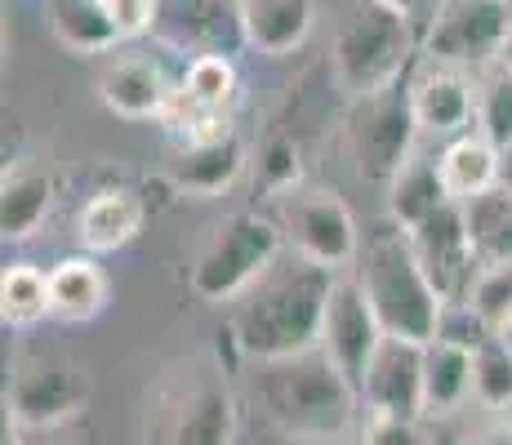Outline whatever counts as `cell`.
<instances>
[{
	"mask_svg": "<svg viewBox=\"0 0 512 445\" xmlns=\"http://www.w3.org/2000/svg\"><path fill=\"white\" fill-rule=\"evenodd\" d=\"M464 205V223L472 236V250L481 263H504L512 259V192L508 187H486Z\"/></svg>",
	"mask_w": 512,
	"mask_h": 445,
	"instance_id": "obj_22",
	"label": "cell"
},
{
	"mask_svg": "<svg viewBox=\"0 0 512 445\" xmlns=\"http://www.w3.org/2000/svg\"><path fill=\"white\" fill-rule=\"evenodd\" d=\"M379 343H383V325H379V316H374L361 281L357 276H334L317 348L339 365L343 379L357 388V397H361V379H366L370 356L379 352Z\"/></svg>",
	"mask_w": 512,
	"mask_h": 445,
	"instance_id": "obj_10",
	"label": "cell"
},
{
	"mask_svg": "<svg viewBox=\"0 0 512 445\" xmlns=\"http://www.w3.org/2000/svg\"><path fill=\"white\" fill-rule=\"evenodd\" d=\"M406 232H410V245H415L423 272H428L432 290L441 294V303H468L477 272H481V259L472 250L464 205L446 201L441 210H432L419 227H406Z\"/></svg>",
	"mask_w": 512,
	"mask_h": 445,
	"instance_id": "obj_9",
	"label": "cell"
},
{
	"mask_svg": "<svg viewBox=\"0 0 512 445\" xmlns=\"http://www.w3.org/2000/svg\"><path fill=\"white\" fill-rule=\"evenodd\" d=\"M334 272L312 263L308 254L294 250L290 259H272V267L241 294L236 308V339L259 361L308 352L321 343V321H326Z\"/></svg>",
	"mask_w": 512,
	"mask_h": 445,
	"instance_id": "obj_1",
	"label": "cell"
},
{
	"mask_svg": "<svg viewBox=\"0 0 512 445\" xmlns=\"http://www.w3.org/2000/svg\"><path fill=\"white\" fill-rule=\"evenodd\" d=\"M152 36L179 54H236L245 45L241 0H156Z\"/></svg>",
	"mask_w": 512,
	"mask_h": 445,
	"instance_id": "obj_11",
	"label": "cell"
},
{
	"mask_svg": "<svg viewBox=\"0 0 512 445\" xmlns=\"http://www.w3.org/2000/svg\"><path fill=\"white\" fill-rule=\"evenodd\" d=\"M419 49V27L383 0H357L339 23L330 49V72L352 98L374 94L401 81L406 63Z\"/></svg>",
	"mask_w": 512,
	"mask_h": 445,
	"instance_id": "obj_3",
	"label": "cell"
},
{
	"mask_svg": "<svg viewBox=\"0 0 512 445\" xmlns=\"http://www.w3.org/2000/svg\"><path fill=\"white\" fill-rule=\"evenodd\" d=\"M415 112H410V89L406 85H388L374 94L352 98L348 112V147L352 161L366 178L392 183V174L406 165L410 156V138H415Z\"/></svg>",
	"mask_w": 512,
	"mask_h": 445,
	"instance_id": "obj_8",
	"label": "cell"
},
{
	"mask_svg": "<svg viewBox=\"0 0 512 445\" xmlns=\"http://www.w3.org/2000/svg\"><path fill=\"white\" fill-rule=\"evenodd\" d=\"M236 85H241V76H236L232 54H196L174 94L192 107H232Z\"/></svg>",
	"mask_w": 512,
	"mask_h": 445,
	"instance_id": "obj_28",
	"label": "cell"
},
{
	"mask_svg": "<svg viewBox=\"0 0 512 445\" xmlns=\"http://www.w3.org/2000/svg\"><path fill=\"white\" fill-rule=\"evenodd\" d=\"M85 401V374L63 361H32L18 370L14 388H9V410L27 428H49L76 414Z\"/></svg>",
	"mask_w": 512,
	"mask_h": 445,
	"instance_id": "obj_14",
	"label": "cell"
},
{
	"mask_svg": "<svg viewBox=\"0 0 512 445\" xmlns=\"http://www.w3.org/2000/svg\"><path fill=\"white\" fill-rule=\"evenodd\" d=\"M49 303L63 321H90L107 303V276L94 259H63L49 267Z\"/></svg>",
	"mask_w": 512,
	"mask_h": 445,
	"instance_id": "obj_21",
	"label": "cell"
},
{
	"mask_svg": "<svg viewBox=\"0 0 512 445\" xmlns=\"http://www.w3.org/2000/svg\"><path fill=\"white\" fill-rule=\"evenodd\" d=\"M499 334H504V339L512 343V321H508V325H504V330H499Z\"/></svg>",
	"mask_w": 512,
	"mask_h": 445,
	"instance_id": "obj_35",
	"label": "cell"
},
{
	"mask_svg": "<svg viewBox=\"0 0 512 445\" xmlns=\"http://www.w3.org/2000/svg\"><path fill=\"white\" fill-rule=\"evenodd\" d=\"M441 183H446L450 201H472L477 192L499 183V147L490 143L481 130H464L446 143V152L437 156Z\"/></svg>",
	"mask_w": 512,
	"mask_h": 445,
	"instance_id": "obj_19",
	"label": "cell"
},
{
	"mask_svg": "<svg viewBox=\"0 0 512 445\" xmlns=\"http://www.w3.org/2000/svg\"><path fill=\"white\" fill-rule=\"evenodd\" d=\"M281 241H285L281 227H272L259 214H232L214 232V241L205 245L201 263H196V276H192L196 294L210 303L241 299L281 254Z\"/></svg>",
	"mask_w": 512,
	"mask_h": 445,
	"instance_id": "obj_5",
	"label": "cell"
},
{
	"mask_svg": "<svg viewBox=\"0 0 512 445\" xmlns=\"http://www.w3.org/2000/svg\"><path fill=\"white\" fill-rule=\"evenodd\" d=\"M472 397V348L455 339L423 343V419H446Z\"/></svg>",
	"mask_w": 512,
	"mask_h": 445,
	"instance_id": "obj_16",
	"label": "cell"
},
{
	"mask_svg": "<svg viewBox=\"0 0 512 445\" xmlns=\"http://www.w3.org/2000/svg\"><path fill=\"white\" fill-rule=\"evenodd\" d=\"M170 76L156 58L147 54H112L98 72V98L112 107L116 116H130V121H152V116H165L174 98Z\"/></svg>",
	"mask_w": 512,
	"mask_h": 445,
	"instance_id": "obj_15",
	"label": "cell"
},
{
	"mask_svg": "<svg viewBox=\"0 0 512 445\" xmlns=\"http://www.w3.org/2000/svg\"><path fill=\"white\" fill-rule=\"evenodd\" d=\"M0 316L14 330H27L41 316H54V303H49V272L32 263H14L0 276Z\"/></svg>",
	"mask_w": 512,
	"mask_h": 445,
	"instance_id": "obj_25",
	"label": "cell"
},
{
	"mask_svg": "<svg viewBox=\"0 0 512 445\" xmlns=\"http://www.w3.org/2000/svg\"><path fill=\"white\" fill-rule=\"evenodd\" d=\"M406 89H410V112H415V125L423 134L455 138L468 125H477V85L468 81L464 67L423 58Z\"/></svg>",
	"mask_w": 512,
	"mask_h": 445,
	"instance_id": "obj_12",
	"label": "cell"
},
{
	"mask_svg": "<svg viewBox=\"0 0 512 445\" xmlns=\"http://www.w3.org/2000/svg\"><path fill=\"white\" fill-rule=\"evenodd\" d=\"M383 5H392V9H401V14L410 18V23L419 27V36H423V27H428V18L441 9V0H383Z\"/></svg>",
	"mask_w": 512,
	"mask_h": 445,
	"instance_id": "obj_33",
	"label": "cell"
},
{
	"mask_svg": "<svg viewBox=\"0 0 512 445\" xmlns=\"http://www.w3.org/2000/svg\"><path fill=\"white\" fill-rule=\"evenodd\" d=\"M245 165V147L241 138H219V143H196L183 152L179 170H174V183L187 187V192H201V196H214L241 174Z\"/></svg>",
	"mask_w": 512,
	"mask_h": 445,
	"instance_id": "obj_24",
	"label": "cell"
},
{
	"mask_svg": "<svg viewBox=\"0 0 512 445\" xmlns=\"http://www.w3.org/2000/svg\"><path fill=\"white\" fill-rule=\"evenodd\" d=\"M228 401L219 392H192L187 414L174 428V445H228Z\"/></svg>",
	"mask_w": 512,
	"mask_h": 445,
	"instance_id": "obj_30",
	"label": "cell"
},
{
	"mask_svg": "<svg viewBox=\"0 0 512 445\" xmlns=\"http://www.w3.org/2000/svg\"><path fill=\"white\" fill-rule=\"evenodd\" d=\"M468 303L481 312V321H486L490 330H504V325L512 321V259L481 263Z\"/></svg>",
	"mask_w": 512,
	"mask_h": 445,
	"instance_id": "obj_31",
	"label": "cell"
},
{
	"mask_svg": "<svg viewBox=\"0 0 512 445\" xmlns=\"http://www.w3.org/2000/svg\"><path fill=\"white\" fill-rule=\"evenodd\" d=\"M504 58H508V63H512V45H508V54H504Z\"/></svg>",
	"mask_w": 512,
	"mask_h": 445,
	"instance_id": "obj_36",
	"label": "cell"
},
{
	"mask_svg": "<svg viewBox=\"0 0 512 445\" xmlns=\"http://www.w3.org/2000/svg\"><path fill=\"white\" fill-rule=\"evenodd\" d=\"M472 397L490 410L512 405V343L499 330L472 343Z\"/></svg>",
	"mask_w": 512,
	"mask_h": 445,
	"instance_id": "obj_27",
	"label": "cell"
},
{
	"mask_svg": "<svg viewBox=\"0 0 512 445\" xmlns=\"http://www.w3.org/2000/svg\"><path fill=\"white\" fill-rule=\"evenodd\" d=\"M512 45V9L508 0H441L419 36L423 58L455 67L499 63Z\"/></svg>",
	"mask_w": 512,
	"mask_h": 445,
	"instance_id": "obj_6",
	"label": "cell"
},
{
	"mask_svg": "<svg viewBox=\"0 0 512 445\" xmlns=\"http://www.w3.org/2000/svg\"><path fill=\"white\" fill-rule=\"evenodd\" d=\"M437 445H450V441H437Z\"/></svg>",
	"mask_w": 512,
	"mask_h": 445,
	"instance_id": "obj_37",
	"label": "cell"
},
{
	"mask_svg": "<svg viewBox=\"0 0 512 445\" xmlns=\"http://www.w3.org/2000/svg\"><path fill=\"white\" fill-rule=\"evenodd\" d=\"M357 281L366 290L374 316H379L383 334L415 343L437 339L446 303L432 290L415 245H410V232L401 223L379 227V232L366 236V245L357 250Z\"/></svg>",
	"mask_w": 512,
	"mask_h": 445,
	"instance_id": "obj_2",
	"label": "cell"
},
{
	"mask_svg": "<svg viewBox=\"0 0 512 445\" xmlns=\"http://www.w3.org/2000/svg\"><path fill=\"white\" fill-rule=\"evenodd\" d=\"M277 227L285 241H290V250L308 254L312 263L330 267V272L357 263V250H361L357 223H352L348 205L334 192H326V187H308V183L281 187Z\"/></svg>",
	"mask_w": 512,
	"mask_h": 445,
	"instance_id": "obj_7",
	"label": "cell"
},
{
	"mask_svg": "<svg viewBox=\"0 0 512 445\" xmlns=\"http://www.w3.org/2000/svg\"><path fill=\"white\" fill-rule=\"evenodd\" d=\"M107 14H112L121 41H134L156 27V0H107Z\"/></svg>",
	"mask_w": 512,
	"mask_h": 445,
	"instance_id": "obj_32",
	"label": "cell"
},
{
	"mask_svg": "<svg viewBox=\"0 0 512 445\" xmlns=\"http://www.w3.org/2000/svg\"><path fill=\"white\" fill-rule=\"evenodd\" d=\"M245 18V45L268 58L294 54L312 32V0H241Z\"/></svg>",
	"mask_w": 512,
	"mask_h": 445,
	"instance_id": "obj_17",
	"label": "cell"
},
{
	"mask_svg": "<svg viewBox=\"0 0 512 445\" xmlns=\"http://www.w3.org/2000/svg\"><path fill=\"white\" fill-rule=\"evenodd\" d=\"M263 365H268L263 370V401L299 437H326L348 419L357 388L343 379V370L321 348L277 356Z\"/></svg>",
	"mask_w": 512,
	"mask_h": 445,
	"instance_id": "obj_4",
	"label": "cell"
},
{
	"mask_svg": "<svg viewBox=\"0 0 512 445\" xmlns=\"http://www.w3.org/2000/svg\"><path fill=\"white\" fill-rule=\"evenodd\" d=\"M499 187H508L512 192V143L499 147Z\"/></svg>",
	"mask_w": 512,
	"mask_h": 445,
	"instance_id": "obj_34",
	"label": "cell"
},
{
	"mask_svg": "<svg viewBox=\"0 0 512 445\" xmlns=\"http://www.w3.org/2000/svg\"><path fill=\"white\" fill-rule=\"evenodd\" d=\"M388 192H392V223L401 227H419L432 210H441L450 201L437 156H419V152H410L406 165L392 174Z\"/></svg>",
	"mask_w": 512,
	"mask_h": 445,
	"instance_id": "obj_20",
	"label": "cell"
},
{
	"mask_svg": "<svg viewBox=\"0 0 512 445\" xmlns=\"http://www.w3.org/2000/svg\"><path fill=\"white\" fill-rule=\"evenodd\" d=\"M49 5V23H54L58 41L81 54H107L121 32H116L107 0H45Z\"/></svg>",
	"mask_w": 512,
	"mask_h": 445,
	"instance_id": "obj_23",
	"label": "cell"
},
{
	"mask_svg": "<svg viewBox=\"0 0 512 445\" xmlns=\"http://www.w3.org/2000/svg\"><path fill=\"white\" fill-rule=\"evenodd\" d=\"M361 401L370 405V414L423 419V343L383 334L379 352L370 356L366 379H361Z\"/></svg>",
	"mask_w": 512,
	"mask_h": 445,
	"instance_id": "obj_13",
	"label": "cell"
},
{
	"mask_svg": "<svg viewBox=\"0 0 512 445\" xmlns=\"http://www.w3.org/2000/svg\"><path fill=\"white\" fill-rule=\"evenodd\" d=\"M139 227H143V201L134 192L112 187V192L90 196V205L76 219V236H81V245L90 254H112L121 245H130L139 236Z\"/></svg>",
	"mask_w": 512,
	"mask_h": 445,
	"instance_id": "obj_18",
	"label": "cell"
},
{
	"mask_svg": "<svg viewBox=\"0 0 512 445\" xmlns=\"http://www.w3.org/2000/svg\"><path fill=\"white\" fill-rule=\"evenodd\" d=\"M49 210V178L23 170L5 178V236H27Z\"/></svg>",
	"mask_w": 512,
	"mask_h": 445,
	"instance_id": "obj_29",
	"label": "cell"
},
{
	"mask_svg": "<svg viewBox=\"0 0 512 445\" xmlns=\"http://www.w3.org/2000/svg\"><path fill=\"white\" fill-rule=\"evenodd\" d=\"M477 130L490 138L495 147L512 143V63L499 58V63L477 67Z\"/></svg>",
	"mask_w": 512,
	"mask_h": 445,
	"instance_id": "obj_26",
	"label": "cell"
}]
</instances>
